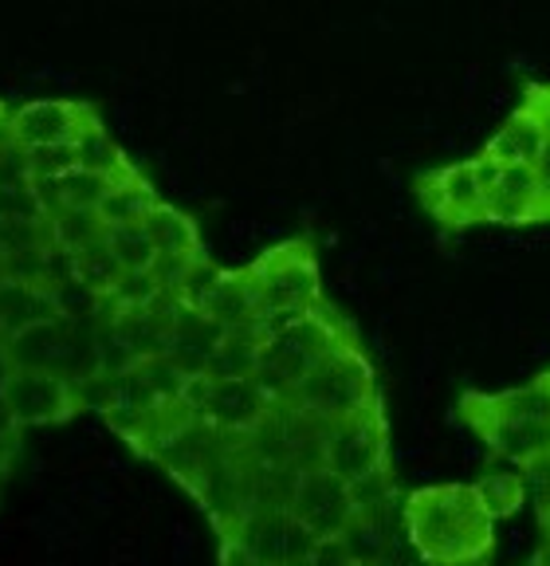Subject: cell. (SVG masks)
Listing matches in <instances>:
<instances>
[{
    "instance_id": "1",
    "label": "cell",
    "mask_w": 550,
    "mask_h": 566,
    "mask_svg": "<svg viewBox=\"0 0 550 566\" xmlns=\"http://www.w3.org/2000/svg\"><path fill=\"white\" fill-rule=\"evenodd\" d=\"M405 539L425 566H484L496 551V520L472 484H429L405 495Z\"/></svg>"
},
{
    "instance_id": "2",
    "label": "cell",
    "mask_w": 550,
    "mask_h": 566,
    "mask_svg": "<svg viewBox=\"0 0 550 566\" xmlns=\"http://www.w3.org/2000/svg\"><path fill=\"white\" fill-rule=\"evenodd\" d=\"M287 401L299 406L303 421L330 424V421H342V417H355V413H362V409H370L373 401H382V394H378L373 363L366 358L358 338L350 335L303 374L299 386L292 389Z\"/></svg>"
},
{
    "instance_id": "3",
    "label": "cell",
    "mask_w": 550,
    "mask_h": 566,
    "mask_svg": "<svg viewBox=\"0 0 550 566\" xmlns=\"http://www.w3.org/2000/svg\"><path fill=\"white\" fill-rule=\"evenodd\" d=\"M355 335L347 318L338 311L319 307L295 315L287 327H279L275 335L264 338V354H260V370L252 378L267 389V398L279 406V401L292 398V389L299 386V378L319 363L322 354L335 350L342 338Z\"/></svg>"
},
{
    "instance_id": "4",
    "label": "cell",
    "mask_w": 550,
    "mask_h": 566,
    "mask_svg": "<svg viewBox=\"0 0 550 566\" xmlns=\"http://www.w3.org/2000/svg\"><path fill=\"white\" fill-rule=\"evenodd\" d=\"M244 272L260 295V315H267V311H311L322 303V275L311 237H295L267 248Z\"/></svg>"
},
{
    "instance_id": "5",
    "label": "cell",
    "mask_w": 550,
    "mask_h": 566,
    "mask_svg": "<svg viewBox=\"0 0 550 566\" xmlns=\"http://www.w3.org/2000/svg\"><path fill=\"white\" fill-rule=\"evenodd\" d=\"M319 464L358 484L390 469V424H385L382 401L342 421L319 424Z\"/></svg>"
},
{
    "instance_id": "6",
    "label": "cell",
    "mask_w": 550,
    "mask_h": 566,
    "mask_svg": "<svg viewBox=\"0 0 550 566\" xmlns=\"http://www.w3.org/2000/svg\"><path fill=\"white\" fill-rule=\"evenodd\" d=\"M229 539L248 551L260 566H299L307 551L315 547V535L295 520L287 504L244 507L236 515V527H232Z\"/></svg>"
},
{
    "instance_id": "7",
    "label": "cell",
    "mask_w": 550,
    "mask_h": 566,
    "mask_svg": "<svg viewBox=\"0 0 550 566\" xmlns=\"http://www.w3.org/2000/svg\"><path fill=\"white\" fill-rule=\"evenodd\" d=\"M287 507H292L295 520L311 531L315 539L342 535V531H347V523L358 515L350 484L338 476V472H330L327 464H307V469L295 472Z\"/></svg>"
},
{
    "instance_id": "8",
    "label": "cell",
    "mask_w": 550,
    "mask_h": 566,
    "mask_svg": "<svg viewBox=\"0 0 550 566\" xmlns=\"http://www.w3.org/2000/svg\"><path fill=\"white\" fill-rule=\"evenodd\" d=\"M417 201L444 232H461L484 224V189L476 186V169L468 161L429 169L417 177Z\"/></svg>"
},
{
    "instance_id": "9",
    "label": "cell",
    "mask_w": 550,
    "mask_h": 566,
    "mask_svg": "<svg viewBox=\"0 0 550 566\" xmlns=\"http://www.w3.org/2000/svg\"><path fill=\"white\" fill-rule=\"evenodd\" d=\"M98 118V111L80 98H36L24 103L20 111H12L9 118V138L20 146H67L75 142L91 123Z\"/></svg>"
},
{
    "instance_id": "10",
    "label": "cell",
    "mask_w": 550,
    "mask_h": 566,
    "mask_svg": "<svg viewBox=\"0 0 550 566\" xmlns=\"http://www.w3.org/2000/svg\"><path fill=\"white\" fill-rule=\"evenodd\" d=\"M4 394H9V406L17 413L20 429H28V424H60L67 417H75V409H83L80 386L55 370H17L9 386H4Z\"/></svg>"
},
{
    "instance_id": "11",
    "label": "cell",
    "mask_w": 550,
    "mask_h": 566,
    "mask_svg": "<svg viewBox=\"0 0 550 566\" xmlns=\"http://www.w3.org/2000/svg\"><path fill=\"white\" fill-rule=\"evenodd\" d=\"M456 417L464 424L472 421H535V424H550V370H542L539 378L523 381V386L511 389H496V394H479L468 389L456 401Z\"/></svg>"
},
{
    "instance_id": "12",
    "label": "cell",
    "mask_w": 550,
    "mask_h": 566,
    "mask_svg": "<svg viewBox=\"0 0 550 566\" xmlns=\"http://www.w3.org/2000/svg\"><path fill=\"white\" fill-rule=\"evenodd\" d=\"M275 401L256 378H216L201 421L221 433H256L272 417Z\"/></svg>"
},
{
    "instance_id": "13",
    "label": "cell",
    "mask_w": 550,
    "mask_h": 566,
    "mask_svg": "<svg viewBox=\"0 0 550 566\" xmlns=\"http://www.w3.org/2000/svg\"><path fill=\"white\" fill-rule=\"evenodd\" d=\"M75 338H72V318H52V323H36V327L20 331L9 338V354L17 370H55L63 378L83 381V366L75 363Z\"/></svg>"
},
{
    "instance_id": "14",
    "label": "cell",
    "mask_w": 550,
    "mask_h": 566,
    "mask_svg": "<svg viewBox=\"0 0 550 566\" xmlns=\"http://www.w3.org/2000/svg\"><path fill=\"white\" fill-rule=\"evenodd\" d=\"M484 224H547V189L535 166H504L484 201Z\"/></svg>"
},
{
    "instance_id": "15",
    "label": "cell",
    "mask_w": 550,
    "mask_h": 566,
    "mask_svg": "<svg viewBox=\"0 0 550 566\" xmlns=\"http://www.w3.org/2000/svg\"><path fill=\"white\" fill-rule=\"evenodd\" d=\"M547 123H542V115L535 111V106L519 103V111H511V115L504 118V126H499L496 134H491V142L484 146V158L499 161V166H535L542 154V142H547Z\"/></svg>"
},
{
    "instance_id": "16",
    "label": "cell",
    "mask_w": 550,
    "mask_h": 566,
    "mask_svg": "<svg viewBox=\"0 0 550 566\" xmlns=\"http://www.w3.org/2000/svg\"><path fill=\"white\" fill-rule=\"evenodd\" d=\"M472 433L484 441V449L499 460H511L515 469L527 464V460L550 452V424H535V421H472Z\"/></svg>"
},
{
    "instance_id": "17",
    "label": "cell",
    "mask_w": 550,
    "mask_h": 566,
    "mask_svg": "<svg viewBox=\"0 0 550 566\" xmlns=\"http://www.w3.org/2000/svg\"><path fill=\"white\" fill-rule=\"evenodd\" d=\"M52 318L63 315L47 283H28V280L0 283V331H4V338L36 327V323H52Z\"/></svg>"
},
{
    "instance_id": "18",
    "label": "cell",
    "mask_w": 550,
    "mask_h": 566,
    "mask_svg": "<svg viewBox=\"0 0 550 566\" xmlns=\"http://www.w3.org/2000/svg\"><path fill=\"white\" fill-rule=\"evenodd\" d=\"M204 315L213 318L221 331H244V327H256L260 318V295L252 287L248 272L240 268V272H224L221 287L213 292V300L204 303Z\"/></svg>"
},
{
    "instance_id": "19",
    "label": "cell",
    "mask_w": 550,
    "mask_h": 566,
    "mask_svg": "<svg viewBox=\"0 0 550 566\" xmlns=\"http://www.w3.org/2000/svg\"><path fill=\"white\" fill-rule=\"evenodd\" d=\"M142 224H146V232H150L154 248H158V256H186V260L204 256L201 252V229H197V221L189 217V212L158 201Z\"/></svg>"
},
{
    "instance_id": "20",
    "label": "cell",
    "mask_w": 550,
    "mask_h": 566,
    "mask_svg": "<svg viewBox=\"0 0 550 566\" xmlns=\"http://www.w3.org/2000/svg\"><path fill=\"white\" fill-rule=\"evenodd\" d=\"M158 189L146 181L142 174H130V177H118V181H110L107 197L98 201V221L107 224V229H115V224H138L150 217V209L158 205Z\"/></svg>"
},
{
    "instance_id": "21",
    "label": "cell",
    "mask_w": 550,
    "mask_h": 566,
    "mask_svg": "<svg viewBox=\"0 0 550 566\" xmlns=\"http://www.w3.org/2000/svg\"><path fill=\"white\" fill-rule=\"evenodd\" d=\"M75 166L91 169V174H98V177H107V181L138 174V166L126 158L123 146L110 138V130L103 126V118H95V123L75 138Z\"/></svg>"
},
{
    "instance_id": "22",
    "label": "cell",
    "mask_w": 550,
    "mask_h": 566,
    "mask_svg": "<svg viewBox=\"0 0 550 566\" xmlns=\"http://www.w3.org/2000/svg\"><path fill=\"white\" fill-rule=\"evenodd\" d=\"M260 354H264V338H260L256 327L224 331V338L216 343L204 370L213 374V378H252L260 370Z\"/></svg>"
},
{
    "instance_id": "23",
    "label": "cell",
    "mask_w": 550,
    "mask_h": 566,
    "mask_svg": "<svg viewBox=\"0 0 550 566\" xmlns=\"http://www.w3.org/2000/svg\"><path fill=\"white\" fill-rule=\"evenodd\" d=\"M47 232H52V244L72 248V252H83V248L98 244V240L107 237V224L98 221L95 209L60 205V209L47 212Z\"/></svg>"
},
{
    "instance_id": "24",
    "label": "cell",
    "mask_w": 550,
    "mask_h": 566,
    "mask_svg": "<svg viewBox=\"0 0 550 566\" xmlns=\"http://www.w3.org/2000/svg\"><path fill=\"white\" fill-rule=\"evenodd\" d=\"M472 488H476L479 504L491 520H507L527 504V488L519 472H484Z\"/></svg>"
},
{
    "instance_id": "25",
    "label": "cell",
    "mask_w": 550,
    "mask_h": 566,
    "mask_svg": "<svg viewBox=\"0 0 550 566\" xmlns=\"http://www.w3.org/2000/svg\"><path fill=\"white\" fill-rule=\"evenodd\" d=\"M107 248L115 252V260L126 268V272H146V268H154V260H158V248H154L150 232H146V224H115V229H107Z\"/></svg>"
},
{
    "instance_id": "26",
    "label": "cell",
    "mask_w": 550,
    "mask_h": 566,
    "mask_svg": "<svg viewBox=\"0 0 550 566\" xmlns=\"http://www.w3.org/2000/svg\"><path fill=\"white\" fill-rule=\"evenodd\" d=\"M75 256H80V283H83V287H91L95 295L115 292L126 268L115 260V252L107 248V240H98V244L83 248V252H75Z\"/></svg>"
},
{
    "instance_id": "27",
    "label": "cell",
    "mask_w": 550,
    "mask_h": 566,
    "mask_svg": "<svg viewBox=\"0 0 550 566\" xmlns=\"http://www.w3.org/2000/svg\"><path fill=\"white\" fill-rule=\"evenodd\" d=\"M342 543H347V551L355 555L358 566H378L390 555V539L378 527V515H355L347 523V531H342Z\"/></svg>"
},
{
    "instance_id": "28",
    "label": "cell",
    "mask_w": 550,
    "mask_h": 566,
    "mask_svg": "<svg viewBox=\"0 0 550 566\" xmlns=\"http://www.w3.org/2000/svg\"><path fill=\"white\" fill-rule=\"evenodd\" d=\"M110 181L107 177L91 174V169H67L63 177H55V209L60 205H75V209H98V201L107 197Z\"/></svg>"
},
{
    "instance_id": "29",
    "label": "cell",
    "mask_w": 550,
    "mask_h": 566,
    "mask_svg": "<svg viewBox=\"0 0 550 566\" xmlns=\"http://www.w3.org/2000/svg\"><path fill=\"white\" fill-rule=\"evenodd\" d=\"M221 280H224V268H216L209 256H197L193 264H189L186 280H181V287L173 295H178L181 307L204 311V303L213 300V292L221 287Z\"/></svg>"
},
{
    "instance_id": "30",
    "label": "cell",
    "mask_w": 550,
    "mask_h": 566,
    "mask_svg": "<svg viewBox=\"0 0 550 566\" xmlns=\"http://www.w3.org/2000/svg\"><path fill=\"white\" fill-rule=\"evenodd\" d=\"M161 295L166 292H161L158 275L146 268V272H123V280H118V287L107 300L115 303L118 311H146V307H154Z\"/></svg>"
},
{
    "instance_id": "31",
    "label": "cell",
    "mask_w": 550,
    "mask_h": 566,
    "mask_svg": "<svg viewBox=\"0 0 550 566\" xmlns=\"http://www.w3.org/2000/svg\"><path fill=\"white\" fill-rule=\"evenodd\" d=\"M519 476H523V488H527V504L535 507L542 535H547V543H550V452L519 464Z\"/></svg>"
},
{
    "instance_id": "32",
    "label": "cell",
    "mask_w": 550,
    "mask_h": 566,
    "mask_svg": "<svg viewBox=\"0 0 550 566\" xmlns=\"http://www.w3.org/2000/svg\"><path fill=\"white\" fill-rule=\"evenodd\" d=\"M20 221L28 224L47 221V209L32 181L28 186H0V224H20Z\"/></svg>"
},
{
    "instance_id": "33",
    "label": "cell",
    "mask_w": 550,
    "mask_h": 566,
    "mask_svg": "<svg viewBox=\"0 0 550 566\" xmlns=\"http://www.w3.org/2000/svg\"><path fill=\"white\" fill-rule=\"evenodd\" d=\"M350 492H355L358 515H382V507L393 500V476H390V469L378 472V476H370V480H358V484H350Z\"/></svg>"
},
{
    "instance_id": "34",
    "label": "cell",
    "mask_w": 550,
    "mask_h": 566,
    "mask_svg": "<svg viewBox=\"0 0 550 566\" xmlns=\"http://www.w3.org/2000/svg\"><path fill=\"white\" fill-rule=\"evenodd\" d=\"M32 181V158L28 146L12 142L9 134L0 138V186H28Z\"/></svg>"
},
{
    "instance_id": "35",
    "label": "cell",
    "mask_w": 550,
    "mask_h": 566,
    "mask_svg": "<svg viewBox=\"0 0 550 566\" xmlns=\"http://www.w3.org/2000/svg\"><path fill=\"white\" fill-rule=\"evenodd\" d=\"M32 177H63L67 169H75V142L67 146H32Z\"/></svg>"
},
{
    "instance_id": "36",
    "label": "cell",
    "mask_w": 550,
    "mask_h": 566,
    "mask_svg": "<svg viewBox=\"0 0 550 566\" xmlns=\"http://www.w3.org/2000/svg\"><path fill=\"white\" fill-rule=\"evenodd\" d=\"M299 566H358V563L347 551V543H342V535H330V539H315V547L307 551V558Z\"/></svg>"
},
{
    "instance_id": "37",
    "label": "cell",
    "mask_w": 550,
    "mask_h": 566,
    "mask_svg": "<svg viewBox=\"0 0 550 566\" xmlns=\"http://www.w3.org/2000/svg\"><path fill=\"white\" fill-rule=\"evenodd\" d=\"M523 103L535 106L550 130V83H523Z\"/></svg>"
},
{
    "instance_id": "38",
    "label": "cell",
    "mask_w": 550,
    "mask_h": 566,
    "mask_svg": "<svg viewBox=\"0 0 550 566\" xmlns=\"http://www.w3.org/2000/svg\"><path fill=\"white\" fill-rule=\"evenodd\" d=\"M221 566H260L256 558L248 555L244 547H236L232 539H224V551H221Z\"/></svg>"
},
{
    "instance_id": "39",
    "label": "cell",
    "mask_w": 550,
    "mask_h": 566,
    "mask_svg": "<svg viewBox=\"0 0 550 566\" xmlns=\"http://www.w3.org/2000/svg\"><path fill=\"white\" fill-rule=\"evenodd\" d=\"M17 433H20V421L9 406V394L0 389V437H17Z\"/></svg>"
},
{
    "instance_id": "40",
    "label": "cell",
    "mask_w": 550,
    "mask_h": 566,
    "mask_svg": "<svg viewBox=\"0 0 550 566\" xmlns=\"http://www.w3.org/2000/svg\"><path fill=\"white\" fill-rule=\"evenodd\" d=\"M12 374H17V363H12V354H9V338L0 343V389L9 386Z\"/></svg>"
},
{
    "instance_id": "41",
    "label": "cell",
    "mask_w": 550,
    "mask_h": 566,
    "mask_svg": "<svg viewBox=\"0 0 550 566\" xmlns=\"http://www.w3.org/2000/svg\"><path fill=\"white\" fill-rule=\"evenodd\" d=\"M535 169H539V181L550 197V134H547V142H542V154H539V161H535Z\"/></svg>"
},
{
    "instance_id": "42",
    "label": "cell",
    "mask_w": 550,
    "mask_h": 566,
    "mask_svg": "<svg viewBox=\"0 0 550 566\" xmlns=\"http://www.w3.org/2000/svg\"><path fill=\"white\" fill-rule=\"evenodd\" d=\"M12 457H17V437H0V476L9 472Z\"/></svg>"
},
{
    "instance_id": "43",
    "label": "cell",
    "mask_w": 550,
    "mask_h": 566,
    "mask_svg": "<svg viewBox=\"0 0 550 566\" xmlns=\"http://www.w3.org/2000/svg\"><path fill=\"white\" fill-rule=\"evenodd\" d=\"M9 111H4V103H0V138H4V134H9Z\"/></svg>"
},
{
    "instance_id": "44",
    "label": "cell",
    "mask_w": 550,
    "mask_h": 566,
    "mask_svg": "<svg viewBox=\"0 0 550 566\" xmlns=\"http://www.w3.org/2000/svg\"><path fill=\"white\" fill-rule=\"evenodd\" d=\"M9 280V268H4V256H0V283Z\"/></svg>"
},
{
    "instance_id": "45",
    "label": "cell",
    "mask_w": 550,
    "mask_h": 566,
    "mask_svg": "<svg viewBox=\"0 0 550 566\" xmlns=\"http://www.w3.org/2000/svg\"><path fill=\"white\" fill-rule=\"evenodd\" d=\"M547 224H550V197H547Z\"/></svg>"
},
{
    "instance_id": "46",
    "label": "cell",
    "mask_w": 550,
    "mask_h": 566,
    "mask_svg": "<svg viewBox=\"0 0 550 566\" xmlns=\"http://www.w3.org/2000/svg\"><path fill=\"white\" fill-rule=\"evenodd\" d=\"M0 237H4V224H0Z\"/></svg>"
},
{
    "instance_id": "47",
    "label": "cell",
    "mask_w": 550,
    "mask_h": 566,
    "mask_svg": "<svg viewBox=\"0 0 550 566\" xmlns=\"http://www.w3.org/2000/svg\"><path fill=\"white\" fill-rule=\"evenodd\" d=\"M0 343H4V331H0Z\"/></svg>"
}]
</instances>
